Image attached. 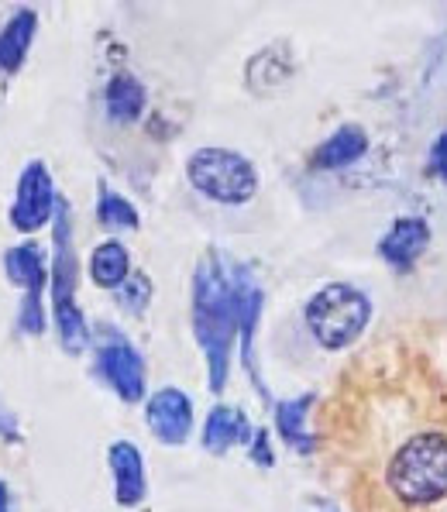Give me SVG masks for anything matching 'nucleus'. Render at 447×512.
Wrapping results in <instances>:
<instances>
[{
	"label": "nucleus",
	"mask_w": 447,
	"mask_h": 512,
	"mask_svg": "<svg viewBox=\"0 0 447 512\" xmlns=\"http://www.w3.org/2000/svg\"><path fill=\"white\" fill-rule=\"evenodd\" d=\"M368 320H372V299L351 282H331L307 303V327L313 341L327 351L351 348Z\"/></svg>",
	"instance_id": "obj_4"
},
{
	"label": "nucleus",
	"mask_w": 447,
	"mask_h": 512,
	"mask_svg": "<svg viewBox=\"0 0 447 512\" xmlns=\"http://www.w3.org/2000/svg\"><path fill=\"white\" fill-rule=\"evenodd\" d=\"M107 461H111L117 506H124V509L141 506L148 495V478H145V458H141L138 444H131V440H114L111 451H107Z\"/></svg>",
	"instance_id": "obj_11"
},
{
	"label": "nucleus",
	"mask_w": 447,
	"mask_h": 512,
	"mask_svg": "<svg viewBox=\"0 0 447 512\" xmlns=\"http://www.w3.org/2000/svg\"><path fill=\"white\" fill-rule=\"evenodd\" d=\"M145 100H148L145 86H141L138 76H131V73H117L104 90V107L114 124L138 121L141 110H145Z\"/></svg>",
	"instance_id": "obj_17"
},
{
	"label": "nucleus",
	"mask_w": 447,
	"mask_h": 512,
	"mask_svg": "<svg viewBox=\"0 0 447 512\" xmlns=\"http://www.w3.org/2000/svg\"><path fill=\"white\" fill-rule=\"evenodd\" d=\"M35 35H38V11L21 7V11H14L7 18V25L0 28V73L14 76L25 66Z\"/></svg>",
	"instance_id": "obj_14"
},
{
	"label": "nucleus",
	"mask_w": 447,
	"mask_h": 512,
	"mask_svg": "<svg viewBox=\"0 0 447 512\" xmlns=\"http://www.w3.org/2000/svg\"><path fill=\"white\" fill-rule=\"evenodd\" d=\"M234 286H238V337H241V361H245L248 375H252L255 389L262 396H269L262 385V375H258V365H255V330H258V320H262V306H265V293L258 286L255 272L248 265H238L234 262Z\"/></svg>",
	"instance_id": "obj_10"
},
{
	"label": "nucleus",
	"mask_w": 447,
	"mask_h": 512,
	"mask_svg": "<svg viewBox=\"0 0 447 512\" xmlns=\"http://www.w3.org/2000/svg\"><path fill=\"white\" fill-rule=\"evenodd\" d=\"M97 348V375L117 392L121 403H141L145 399V358L135 344L114 327H97L93 334Z\"/></svg>",
	"instance_id": "obj_7"
},
{
	"label": "nucleus",
	"mask_w": 447,
	"mask_h": 512,
	"mask_svg": "<svg viewBox=\"0 0 447 512\" xmlns=\"http://www.w3.org/2000/svg\"><path fill=\"white\" fill-rule=\"evenodd\" d=\"M56 183H52V172L45 162H28L18 176V193H14L11 203V224L14 231L21 234H35L42 231L45 224H52L56 217Z\"/></svg>",
	"instance_id": "obj_8"
},
{
	"label": "nucleus",
	"mask_w": 447,
	"mask_h": 512,
	"mask_svg": "<svg viewBox=\"0 0 447 512\" xmlns=\"http://www.w3.org/2000/svg\"><path fill=\"white\" fill-rule=\"evenodd\" d=\"M430 248V224L423 217H399L379 241V255L392 269H413V262Z\"/></svg>",
	"instance_id": "obj_12"
},
{
	"label": "nucleus",
	"mask_w": 447,
	"mask_h": 512,
	"mask_svg": "<svg viewBox=\"0 0 447 512\" xmlns=\"http://www.w3.org/2000/svg\"><path fill=\"white\" fill-rule=\"evenodd\" d=\"M4 272L11 279V286L25 289L18 306V327L21 334L42 337L45 327H49V317H45V289H49V258L38 248L35 241L14 244L4 255Z\"/></svg>",
	"instance_id": "obj_6"
},
{
	"label": "nucleus",
	"mask_w": 447,
	"mask_h": 512,
	"mask_svg": "<svg viewBox=\"0 0 447 512\" xmlns=\"http://www.w3.org/2000/svg\"><path fill=\"white\" fill-rule=\"evenodd\" d=\"M97 220L100 227H107V231H138V210L131 200H124L121 193H114V189L100 186V196H97Z\"/></svg>",
	"instance_id": "obj_19"
},
{
	"label": "nucleus",
	"mask_w": 447,
	"mask_h": 512,
	"mask_svg": "<svg viewBox=\"0 0 447 512\" xmlns=\"http://www.w3.org/2000/svg\"><path fill=\"white\" fill-rule=\"evenodd\" d=\"M193 334L207 358L210 392L221 396L238 341V286H234V262L217 248H210L193 272Z\"/></svg>",
	"instance_id": "obj_1"
},
{
	"label": "nucleus",
	"mask_w": 447,
	"mask_h": 512,
	"mask_svg": "<svg viewBox=\"0 0 447 512\" xmlns=\"http://www.w3.org/2000/svg\"><path fill=\"white\" fill-rule=\"evenodd\" d=\"M252 437H255V427L248 423L245 409H238V406H214L207 423H203V447H207L210 454H217V458L238 444H252Z\"/></svg>",
	"instance_id": "obj_13"
},
{
	"label": "nucleus",
	"mask_w": 447,
	"mask_h": 512,
	"mask_svg": "<svg viewBox=\"0 0 447 512\" xmlns=\"http://www.w3.org/2000/svg\"><path fill=\"white\" fill-rule=\"evenodd\" d=\"M252 461L262 464V468H272L276 458H272V447H269V430H255L252 437Z\"/></svg>",
	"instance_id": "obj_22"
},
{
	"label": "nucleus",
	"mask_w": 447,
	"mask_h": 512,
	"mask_svg": "<svg viewBox=\"0 0 447 512\" xmlns=\"http://www.w3.org/2000/svg\"><path fill=\"white\" fill-rule=\"evenodd\" d=\"M0 437H4V440H21L18 420H14V413H7L4 406H0Z\"/></svg>",
	"instance_id": "obj_23"
},
{
	"label": "nucleus",
	"mask_w": 447,
	"mask_h": 512,
	"mask_svg": "<svg viewBox=\"0 0 447 512\" xmlns=\"http://www.w3.org/2000/svg\"><path fill=\"white\" fill-rule=\"evenodd\" d=\"M386 485L403 506H434L447 495V437L437 430L413 433L389 458Z\"/></svg>",
	"instance_id": "obj_3"
},
{
	"label": "nucleus",
	"mask_w": 447,
	"mask_h": 512,
	"mask_svg": "<svg viewBox=\"0 0 447 512\" xmlns=\"http://www.w3.org/2000/svg\"><path fill=\"white\" fill-rule=\"evenodd\" d=\"M76 282H80V262L73 244V210L59 196L56 217H52V262H49V289H52V320L59 327V341L69 354H83L93 341V330L83 320L76 303Z\"/></svg>",
	"instance_id": "obj_2"
},
{
	"label": "nucleus",
	"mask_w": 447,
	"mask_h": 512,
	"mask_svg": "<svg viewBox=\"0 0 447 512\" xmlns=\"http://www.w3.org/2000/svg\"><path fill=\"white\" fill-rule=\"evenodd\" d=\"M148 299H152V282L145 279V275H131L128 282L121 286V293H117V303L124 306L128 313H145Z\"/></svg>",
	"instance_id": "obj_20"
},
{
	"label": "nucleus",
	"mask_w": 447,
	"mask_h": 512,
	"mask_svg": "<svg viewBox=\"0 0 447 512\" xmlns=\"http://www.w3.org/2000/svg\"><path fill=\"white\" fill-rule=\"evenodd\" d=\"M0 512H11V488L0 482Z\"/></svg>",
	"instance_id": "obj_24"
},
{
	"label": "nucleus",
	"mask_w": 447,
	"mask_h": 512,
	"mask_svg": "<svg viewBox=\"0 0 447 512\" xmlns=\"http://www.w3.org/2000/svg\"><path fill=\"white\" fill-rule=\"evenodd\" d=\"M430 172H434L441 183H447V128L437 135L434 145H430Z\"/></svg>",
	"instance_id": "obj_21"
},
{
	"label": "nucleus",
	"mask_w": 447,
	"mask_h": 512,
	"mask_svg": "<svg viewBox=\"0 0 447 512\" xmlns=\"http://www.w3.org/2000/svg\"><path fill=\"white\" fill-rule=\"evenodd\" d=\"M145 423H148V430L155 433V440H162V444H169V447L186 444L193 433V399L186 396L183 389L166 385V389L148 396Z\"/></svg>",
	"instance_id": "obj_9"
},
{
	"label": "nucleus",
	"mask_w": 447,
	"mask_h": 512,
	"mask_svg": "<svg viewBox=\"0 0 447 512\" xmlns=\"http://www.w3.org/2000/svg\"><path fill=\"white\" fill-rule=\"evenodd\" d=\"M313 406V396H296V399H282L276 403V430L279 437L286 440V447H293L296 454H313L317 440L313 433L307 430V413Z\"/></svg>",
	"instance_id": "obj_16"
},
{
	"label": "nucleus",
	"mask_w": 447,
	"mask_h": 512,
	"mask_svg": "<svg viewBox=\"0 0 447 512\" xmlns=\"http://www.w3.org/2000/svg\"><path fill=\"white\" fill-rule=\"evenodd\" d=\"M90 279L100 289H121L131 279V255L121 241H104L90 255Z\"/></svg>",
	"instance_id": "obj_18"
},
{
	"label": "nucleus",
	"mask_w": 447,
	"mask_h": 512,
	"mask_svg": "<svg viewBox=\"0 0 447 512\" xmlns=\"http://www.w3.org/2000/svg\"><path fill=\"white\" fill-rule=\"evenodd\" d=\"M365 152H368L365 128H358V124H341L324 145H317V152H313V169H324V172L348 169V165H355Z\"/></svg>",
	"instance_id": "obj_15"
},
{
	"label": "nucleus",
	"mask_w": 447,
	"mask_h": 512,
	"mask_svg": "<svg viewBox=\"0 0 447 512\" xmlns=\"http://www.w3.org/2000/svg\"><path fill=\"white\" fill-rule=\"evenodd\" d=\"M186 176L196 193L224 207H241L258 193L255 165L231 148H196L186 162Z\"/></svg>",
	"instance_id": "obj_5"
}]
</instances>
